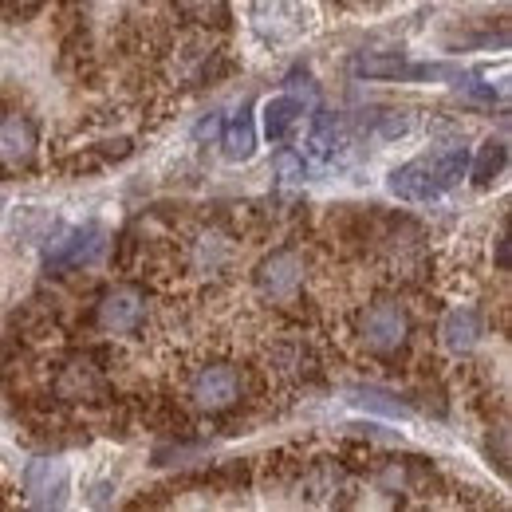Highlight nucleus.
<instances>
[{
    "label": "nucleus",
    "instance_id": "f257e3e1",
    "mask_svg": "<svg viewBox=\"0 0 512 512\" xmlns=\"http://www.w3.org/2000/svg\"><path fill=\"white\" fill-rule=\"evenodd\" d=\"M465 174H469V154L461 146H449V150H434V154H422L398 166L386 186L402 201H434L453 186H461Z\"/></svg>",
    "mask_w": 512,
    "mask_h": 512
},
{
    "label": "nucleus",
    "instance_id": "f03ea898",
    "mask_svg": "<svg viewBox=\"0 0 512 512\" xmlns=\"http://www.w3.org/2000/svg\"><path fill=\"white\" fill-rule=\"evenodd\" d=\"M193 402L205 410H225L241 398V379L233 367H205L190 386Z\"/></svg>",
    "mask_w": 512,
    "mask_h": 512
},
{
    "label": "nucleus",
    "instance_id": "7ed1b4c3",
    "mask_svg": "<svg viewBox=\"0 0 512 512\" xmlns=\"http://www.w3.org/2000/svg\"><path fill=\"white\" fill-rule=\"evenodd\" d=\"M406 339V312L398 304H375L363 316V343L371 351H394Z\"/></svg>",
    "mask_w": 512,
    "mask_h": 512
},
{
    "label": "nucleus",
    "instance_id": "20e7f679",
    "mask_svg": "<svg viewBox=\"0 0 512 512\" xmlns=\"http://www.w3.org/2000/svg\"><path fill=\"white\" fill-rule=\"evenodd\" d=\"M24 489L32 505H64L67 465L64 461H32L24 469Z\"/></svg>",
    "mask_w": 512,
    "mask_h": 512
},
{
    "label": "nucleus",
    "instance_id": "39448f33",
    "mask_svg": "<svg viewBox=\"0 0 512 512\" xmlns=\"http://www.w3.org/2000/svg\"><path fill=\"white\" fill-rule=\"evenodd\" d=\"M32 150H36V134L20 115L0 119V162L4 166H24L32 158Z\"/></svg>",
    "mask_w": 512,
    "mask_h": 512
},
{
    "label": "nucleus",
    "instance_id": "423d86ee",
    "mask_svg": "<svg viewBox=\"0 0 512 512\" xmlns=\"http://www.w3.org/2000/svg\"><path fill=\"white\" fill-rule=\"evenodd\" d=\"M142 312H146V304H142V296L130 292V288H119V292H111V296L103 300V323H107L111 331H134V327L142 323Z\"/></svg>",
    "mask_w": 512,
    "mask_h": 512
},
{
    "label": "nucleus",
    "instance_id": "0eeeda50",
    "mask_svg": "<svg viewBox=\"0 0 512 512\" xmlns=\"http://www.w3.org/2000/svg\"><path fill=\"white\" fill-rule=\"evenodd\" d=\"M103 233L95 229V225H87V229H75L71 237H67L64 245L56 249V264H91V260H99V253H103Z\"/></svg>",
    "mask_w": 512,
    "mask_h": 512
},
{
    "label": "nucleus",
    "instance_id": "6e6552de",
    "mask_svg": "<svg viewBox=\"0 0 512 512\" xmlns=\"http://www.w3.org/2000/svg\"><path fill=\"white\" fill-rule=\"evenodd\" d=\"M260 284H264V292H272V296H292L296 284H300V260L292 253H276L264 264Z\"/></svg>",
    "mask_w": 512,
    "mask_h": 512
},
{
    "label": "nucleus",
    "instance_id": "1a4fd4ad",
    "mask_svg": "<svg viewBox=\"0 0 512 512\" xmlns=\"http://www.w3.org/2000/svg\"><path fill=\"white\" fill-rule=\"evenodd\" d=\"M296 119H300V103L292 95L268 99L264 103V134H268V142H284L296 127Z\"/></svg>",
    "mask_w": 512,
    "mask_h": 512
},
{
    "label": "nucleus",
    "instance_id": "9d476101",
    "mask_svg": "<svg viewBox=\"0 0 512 512\" xmlns=\"http://www.w3.org/2000/svg\"><path fill=\"white\" fill-rule=\"evenodd\" d=\"M355 71L359 75H367V79H398V75H438V67H406L398 56H363V60H355Z\"/></svg>",
    "mask_w": 512,
    "mask_h": 512
},
{
    "label": "nucleus",
    "instance_id": "9b49d317",
    "mask_svg": "<svg viewBox=\"0 0 512 512\" xmlns=\"http://www.w3.org/2000/svg\"><path fill=\"white\" fill-rule=\"evenodd\" d=\"M253 146H256L253 115L241 111V115L229 123V130H225V154H229L233 162H245V158H253Z\"/></svg>",
    "mask_w": 512,
    "mask_h": 512
},
{
    "label": "nucleus",
    "instance_id": "f8f14e48",
    "mask_svg": "<svg viewBox=\"0 0 512 512\" xmlns=\"http://www.w3.org/2000/svg\"><path fill=\"white\" fill-rule=\"evenodd\" d=\"M505 162H509V146H505L501 138H489V142L481 146L477 162H473V182H477V186H489V182L505 170Z\"/></svg>",
    "mask_w": 512,
    "mask_h": 512
},
{
    "label": "nucleus",
    "instance_id": "ddd939ff",
    "mask_svg": "<svg viewBox=\"0 0 512 512\" xmlns=\"http://www.w3.org/2000/svg\"><path fill=\"white\" fill-rule=\"evenodd\" d=\"M473 339H477V316L473 312H453L446 320V347L465 351V347H473Z\"/></svg>",
    "mask_w": 512,
    "mask_h": 512
},
{
    "label": "nucleus",
    "instance_id": "4468645a",
    "mask_svg": "<svg viewBox=\"0 0 512 512\" xmlns=\"http://www.w3.org/2000/svg\"><path fill=\"white\" fill-rule=\"evenodd\" d=\"M312 146H316V154H320V158H331V146H335V119H331L327 111H320V115H316Z\"/></svg>",
    "mask_w": 512,
    "mask_h": 512
},
{
    "label": "nucleus",
    "instance_id": "2eb2a0df",
    "mask_svg": "<svg viewBox=\"0 0 512 512\" xmlns=\"http://www.w3.org/2000/svg\"><path fill=\"white\" fill-rule=\"evenodd\" d=\"M276 170H280V174H284V182H288V186H292V182H300V178H304V166H300V162H296V158H292V154H280V158H276Z\"/></svg>",
    "mask_w": 512,
    "mask_h": 512
},
{
    "label": "nucleus",
    "instance_id": "dca6fc26",
    "mask_svg": "<svg viewBox=\"0 0 512 512\" xmlns=\"http://www.w3.org/2000/svg\"><path fill=\"white\" fill-rule=\"evenodd\" d=\"M209 4L221 8V0H182V8H186L190 16H197V20H209Z\"/></svg>",
    "mask_w": 512,
    "mask_h": 512
}]
</instances>
